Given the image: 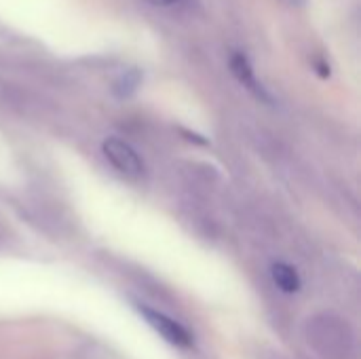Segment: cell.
Wrapping results in <instances>:
<instances>
[{"label": "cell", "instance_id": "3", "mask_svg": "<svg viewBox=\"0 0 361 359\" xmlns=\"http://www.w3.org/2000/svg\"><path fill=\"white\" fill-rule=\"evenodd\" d=\"M104 154L110 161V165L114 169H118L121 174H125V176L137 178L142 174V169H144L142 159L137 157V152L127 142H123L118 138H110V140L104 142Z\"/></svg>", "mask_w": 361, "mask_h": 359}, {"label": "cell", "instance_id": "8", "mask_svg": "<svg viewBox=\"0 0 361 359\" xmlns=\"http://www.w3.org/2000/svg\"><path fill=\"white\" fill-rule=\"evenodd\" d=\"M152 2L163 4V6H176V4H182V2H186V0H152Z\"/></svg>", "mask_w": 361, "mask_h": 359}, {"label": "cell", "instance_id": "4", "mask_svg": "<svg viewBox=\"0 0 361 359\" xmlns=\"http://www.w3.org/2000/svg\"><path fill=\"white\" fill-rule=\"evenodd\" d=\"M231 70H233V74L237 76V80H239L241 85H245V87H247L250 91H254L258 97H262V99H269V95L264 93L262 85L256 80V76H254V70H252V66H250L247 57H243L241 53H235V55L231 57Z\"/></svg>", "mask_w": 361, "mask_h": 359}, {"label": "cell", "instance_id": "7", "mask_svg": "<svg viewBox=\"0 0 361 359\" xmlns=\"http://www.w3.org/2000/svg\"><path fill=\"white\" fill-rule=\"evenodd\" d=\"M258 359H288L283 353L271 349V347H260L258 349Z\"/></svg>", "mask_w": 361, "mask_h": 359}, {"label": "cell", "instance_id": "1", "mask_svg": "<svg viewBox=\"0 0 361 359\" xmlns=\"http://www.w3.org/2000/svg\"><path fill=\"white\" fill-rule=\"evenodd\" d=\"M305 339L319 359H355L357 334L338 313H315L305 322Z\"/></svg>", "mask_w": 361, "mask_h": 359}, {"label": "cell", "instance_id": "5", "mask_svg": "<svg viewBox=\"0 0 361 359\" xmlns=\"http://www.w3.org/2000/svg\"><path fill=\"white\" fill-rule=\"evenodd\" d=\"M271 277H273L275 286L286 294H294L300 290V277H298L296 269L286 262H275L271 267Z\"/></svg>", "mask_w": 361, "mask_h": 359}, {"label": "cell", "instance_id": "6", "mask_svg": "<svg viewBox=\"0 0 361 359\" xmlns=\"http://www.w3.org/2000/svg\"><path fill=\"white\" fill-rule=\"evenodd\" d=\"M137 83H140V74H137V72H125V74L114 83V93L121 95V97H127V95H131V93L135 91Z\"/></svg>", "mask_w": 361, "mask_h": 359}, {"label": "cell", "instance_id": "2", "mask_svg": "<svg viewBox=\"0 0 361 359\" xmlns=\"http://www.w3.org/2000/svg\"><path fill=\"white\" fill-rule=\"evenodd\" d=\"M137 309H140V313H142V317L167 341V343H171V345H176V347H180V349H190L192 347V343H195V339H192V334L188 332V328H184L180 322H176V320H171L169 315H165V313H161V311H157V309H150V307H146V305H137Z\"/></svg>", "mask_w": 361, "mask_h": 359}]
</instances>
